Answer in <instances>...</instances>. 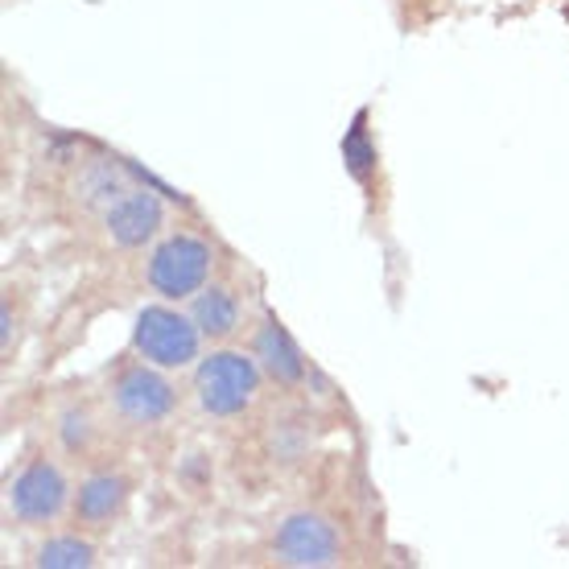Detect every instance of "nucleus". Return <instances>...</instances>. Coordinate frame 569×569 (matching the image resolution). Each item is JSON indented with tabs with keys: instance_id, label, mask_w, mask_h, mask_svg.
Here are the masks:
<instances>
[{
	"instance_id": "nucleus-1",
	"label": "nucleus",
	"mask_w": 569,
	"mask_h": 569,
	"mask_svg": "<svg viewBox=\"0 0 569 569\" xmlns=\"http://www.w3.org/2000/svg\"><path fill=\"white\" fill-rule=\"evenodd\" d=\"M260 363L243 351H214L194 371V392L199 405L211 417H236L243 413L260 392Z\"/></svg>"
},
{
	"instance_id": "nucleus-2",
	"label": "nucleus",
	"mask_w": 569,
	"mask_h": 569,
	"mask_svg": "<svg viewBox=\"0 0 569 569\" xmlns=\"http://www.w3.org/2000/svg\"><path fill=\"white\" fill-rule=\"evenodd\" d=\"M202 330L194 327V318L170 310V306H149L137 313L132 327V347L144 356V363L157 368H186L199 359Z\"/></svg>"
},
{
	"instance_id": "nucleus-3",
	"label": "nucleus",
	"mask_w": 569,
	"mask_h": 569,
	"mask_svg": "<svg viewBox=\"0 0 569 569\" xmlns=\"http://www.w3.org/2000/svg\"><path fill=\"white\" fill-rule=\"evenodd\" d=\"M207 277H211V248L194 236H170L149 257V284L170 301L194 298L199 289H207Z\"/></svg>"
},
{
	"instance_id": "nucleus-4",
	"label": "nucleus",
	"mask_w": 569,
	"mask_h": 569,
	"mask_svg": "<svg viewBox=\"0 0 569 569\" xmlns=\"http://www.w3.org/2000/svg\"><path fill=\"white\" fill-rule=\"evenodd\" d=\"M272 553H277L281 566H298V569L335 566L339 561V532H335V525H330L327 516L293 512L277 528Z\"/></svg>"
},
{
	"instance_id": "nucleus-5",
	"label": "nucleus",
	"mask_w": 569,
	"mask_h": 569,
	"mask_svg": "<svg viewBox=\"0 0 569 569\" xmlns=\"http://www.w3.org/2000/svg\"><path fill=\"white\" fill-rule=\"evenodd\" d=\"M112 400L120 417H129L132 426H153V421H166L173 413V385L153 368H124L116 376V388H112Z\"/></svg>"
},
{
	"instance_id": "nucleus-6",
	"label": "nucleus",
	"mask_w": 569,
	"mask_h": 569,
	"mask_svg": "<svg viewBox=\"0 0 569 569\" xmlns=\"http://www.w3.org/2000/svg\"><path fill=\"white\" fill-rule=\"evenodd\" d=\"M9 499H13V516L26 520V525H46L62 512L67 503V479L62 470L50 467V462H29L21 475L9 487Z\"/></svg>"
},
{
	"instance_id": "nucleus-7",
	"label": "nucleus",
	"mask_w": 569,
	"mask_h": 569,
	"mask_svg": "<svg viewBox=\"0 0 569 569\" xmlns=\"http://www.w3.org/2000/svg\"><path fill=\"white\" fill-rule=\"evenodd\" d=\"M161 219H166V211H161L157 194H149V190H129V194H120L103 211L108 236L120 248H141V243H149L161 231Z\"/></svg>"
},
{
	"instance_id": "nucleus-8",
	"label": "nucleus",
	"mask_w": 569,
	"mask_h": 569,
	"mask_svg": "<svg viewBox=\"0 0 569 569\" xmlns=\"http://www.w3.org/2000/svg\"><path fill=\"white\" fill-rule=\"evenodd\" d=\"M257 363L284 388L306 380V356L298 351V342L289 339V330L281 322H264L257 330Z\"/></svg>"
},
{
	"instance_id": "nucleus-9",
	"label": "nucleus",
	"mask_w": 569,
	"mask_h": 569,
	"mask_svg": "<svg viewBox=\"0 0 569 569\" xmlns=\"http://www.w3.org/2000/svg\"><path fill=\"white\" fill-rule=\"evenodd\" d=\"M129 503V483L120 475H91L83 487H79V499H74V516L83 525L100 528L108 520L120 516V508Z\"/></svg>"
},
{
	"instance_id": "nucleus-10",
	"label": "nucleus",
	"mask_w": 569,
	"mask_h": 569,
	"mask_svg": "<svg viewBox=\"0 0 569 569\" xmlns=\"http://www.w3.org/2000/svg\"><path fill=\"white\" fill-rule=\"evenodd\" d=\"M190 318L202 330V339H228L231 330L240 327V301L231 298V289L211 284V289H199Z\"/></svg>"
},
{
	"instance_id": "nucleus-11",
	"label": "nucleus",
	"mask_w": 569,
	"mask_h": 569,
	"mask_svg": "<svg viewBox=\"0 0 569 569\" xmlns=\"http://www.w3.org/2000/svg\"><path fill=\"white\" fill-rule=\"evenodd\" d=\"M79 194H83L87 207H112L120 194H129L124 190V173L116 170V166H108V161H96V166H87L83 178H79Z\"/></svg>"
},
{
	"instance_id": "nucleus-12",
	"label": "nucleus",
	"mask_w": 569,
	"mask_h": 569,
	"mask_svg": "<svg viewBox=\"0 0 569 569\" xmlns=\"http://www.w3.org/2000/svg\"><path fill=\"white\" fill-rule=\"evenodd\" d=\"M38 566L42 569H87L96 566V549L79 537H54L38 549Z\"/></svg>"
}]
</instances>
